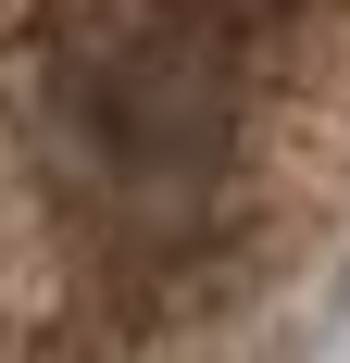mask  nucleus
<instances>
[{"instance_id":"nucleus-1","label":"nucleus","mask_w":350,"mask_h":363,"mask_svg":"<svg viewBox=\"0 0 350 363\" xmlns=\"http://www.w3.org/2000/svg\"><path fill=\"white\" fill-rule=\"evenodd\" d=\"M50 125H63L75 188L125 238H188L213 188L238 176V75L201 38L150 26L125 0H88L50 50Z\"/></svg>"},{"instance_id":"nucleus-2","label":"nucleus","mask_w":350,"mask_h":363,"mask_svg":"<svg viewBox=\"0 0 350 363\" xmlns=\"http://www.w3.org/2000/svg\"><path fill=\"white\" fill-rule=\"evenodd\" d=\"M125 13H150V26L201 38L213 63H238V50H263L276 26H300V0H125Z\"/></svg>"}]
</instances>
